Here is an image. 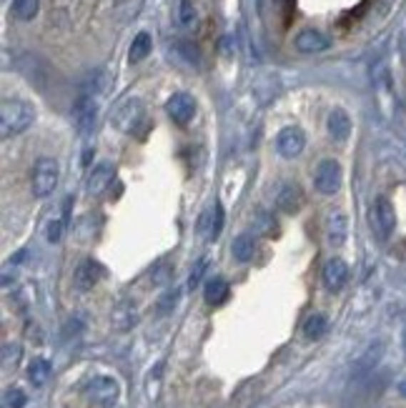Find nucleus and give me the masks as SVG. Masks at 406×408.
I'll return each instance as SVG.
<instances>
[{
  "mask_svg": "<svg viewBox=\"0 0 406 408\" xmlns=\"http://www.w3.org/2000/svg\"><path fill=\"white\" fill-rule=\"evenodd\" d=\"M101 273H103V268H101L96 260L91 258L81 260L76 273H73V286H76L78 291H91V288L101 281Z\"/></svg>",
  "mask_w": 406,
  "mask_h": 408,
  "instance_id": "obj_14",
  "label": "nucleus"
},
{
  "mask_svg": "<svg viewBox=\"0 0 406 408\" xmlns=\"http://www.w3.org/2000/svg\"><path fill=\"white\" fill-rule=\"evenodd\" d=\"M293 46H296V51L303 53V56H314V53H324L326 48L331 46V41L321 31H316V28H306V31H301L296 36Z\"/></svg>",
  "mask_w": 406,
  "mask_h": 408,
  "instance_id": "obj_12",
  "label": "nucleus"
},
{
  "mask_svg": "<svg viewBox=\"0 0 406 408\" xmlns=\"http://www.w3.org/2000/svg\"><path fill=\"white\" fill-rule=\"evenodd\" d=\"M178 21H181V26H186V28L196 26V8L191 0H178Z\"/></svg>",
  "mask_w": 406,
  "mask_h": 408,
  "instance_id": "obj_28",
  "label": "nucleus"
},
{
  "mask_svg": "<svg viewBox=\"0 0 406 408\" xmlns=\"http://www.w3.org/2000/svg\"><path fill=\"white\" fill-rule=\"evenodd\" d=\"M143 118H146L143 101H138V98H128V101H123L118 108H116V113L111 116V121H113V126L118 128L121 133L133 136V133L138 131L141 123H143Z\"/></svg>",
  "mask_w": 406,
  "mask_h": 408,
  "instance_id": "obj_3",
  "label": "nucleus"
},
{
  "mask_svg": "<svg viewBox=\"0 0 406 408\" xmlns=\"http://www.w3.org/2000/svg\"><path fill=\"white\" fill-rule=\"evenodd\" d=\"M206 265L208 260L206 258H201L198 263H196V268L191 270V278H188V288H196L201 283V278H203V273H206Z\"/></svg>",
  "mask_w": 406,
  "mask_h": 408,
  "instance_id": "obj_31",
  "label": "nucleus"
},
{
  "mask_svg": "<svg viewBox=\"0 0 406 408\" xmlns=\"http://www.w3.org/2000/svg\"><path fill=\"white\" fill-rule=\"evenodd\" d=\"M369 218H371V228L376 230V235H379V238H389L391 230H394V225H396V215H394V205H391L384 195L374 200Z\"/></svg>",
  "mask_w": 406,
  "mask_h": 408,
  "instance_id": "obj_6",
  "label": "nucleus"
},
{
  "mask_svg": "<svg viewBox=\"0 0 406 408\" xmlns=\"http://www.w3.org/2000/svg\"><path fill=\"white\" fill-rule=\"evenodd\" d=\"M341 180H344V170H341V163L334 158H324L314 170V188L319 190L321 195H334L339 193Z\"/></svg>",
  "mask_w": 406,
  "mask_h": 408,
  "instance_id": "obj_4",
  "label": "nucleus"
},
{
  "mask_svg": "<svg viewBox=\"0 0 406 408\" xmlns=\"http://www.w3.org/2000/svg\"><path fill=\"white\" fill-rule=\"evenodd\" d=\"M276 205L281 213H288V215L298 213V210L303 208V190L298 188L296 183H283L276 195Z\"/></svg>",
  "mask_w": 406,
  "mask_h": 408,
  "instance_id": "obj_16",
  "label": "nucleus"
},
{
  "mask_svg": "<svg viewBox=\"0 0 406 408\" xmlns=\"http://www.w3.org/2000/svg\"><path fill=\"white\" fill-rule=\"evenodd\" d=\"M326 126H329V136L334 141H339V143H344V141L351 136V118L344 108H334V111L329 113Z\"/></svg>",
  "mask_w": 406,
  "mask_h": 408,
  "instance_id": "obj_17",
  "label": "nucleus"
},
{
  "mask_svg": "<svg viewBox=\"0 0 406 408\" xmlns=\"http://www.w3.org/2000/svg\"><path fill=\"white\" fill-rule=\"evenodd\" d=\"M33 118H36V111H33L31 103L21 101V98H6L0 103V133H3V138H11V136L28 131L33 126Z\"/></svg>",
  "mask_w": 406,
  "mask_h": 408,
  "instance_id": "obj_1",
  "label": "nucleus"
},
{
  "mask_svg": "<svg viewBox=\"0 0 406 408\" xmlns=\"http://www.w3.org/2000/svg\"><path fill=\"white\" fill-rule=\"evenodd\" d=\"M231 253L238 263H248V260L253 258V253H256V240H253V235L251 233L236 235L231 243Z\"/></svg>",
  "mask_w": 406,
  "mask_h": 408,
  "instance_id": "obj_19",
  "label": "nucleus"
},
{
  "mask_svg": "<svg viewBox=\"0 0 406 408\" xmlns=\"http://www.w3.org/2000/svg\"><path fill=\"white\" fill-rule=\"evenodd\" d=\"M38 8H41V0H13V16L23 23L33 21L38 16Z\"/></svg>",
  "mask_w": 406,
  "mask_h": 408,
  "instance_id": "obj_26",
  "label": "nucleus"
},
{
  "mask_svg": "<svg viewBox=\"0 0 406 408\" xmlns=\"http://www.w3.org/2000/svg\"><path fill=\"white\" fill-rule=\"evenodd\" d=\"M96 111H98L96 101L88 93H83L76 106H73V123H76L81 136H88L93 131V126H96Z\"/></svg>",
  "mask_w": 406,
  "mask_h": 408,
  "instance_id": "obj_9",
  "label": "nucleus"
},
{
  "mask_svg": "<svg viewBox=\"0 0 406 408\" xmlns=\"http://www.w3.org/2000/svg\"><path fill=\"white\" fill-rule=\"evenodd\" d=\"M166 113L173 123L178 126H188L196 116V101L188 93H173V96L166 101Z\"/></svg>",
  "mask_w": 406,
  "mask_h": 408,
  "instance_id": "obj_7",
  "label": "nucleus"
},
{
  "mask_svg": "<svg viewBox=\"0 0 406 408\" xmlns=\"http://www.w3.org/2000/svg\"><path fill=\"white\" fill-rule=\"evenodd\" d=\"M63 230H66V215L48 220V225H46V238H48V243H58V240L63 238Z\"/></svg>",
  "mask_w": 406,
  "mask_h": 408,
  "instance_id": "obj_27",
  "label": "nucleus"
},
{
  "mask_svg": "<svg viewBox=\"0 0 406 408\" xmlns=\"http://www.w3.org/2000/svg\"><path fill=\"white\" fill-rule=\"evenodd\" d=\"M278 153L283 155V158H296V155H301L303 146H306V136H303L301 128L296 126H286L281 133H278Z\"/></svg>",
  "mask_w": 406,
  "mask_h": 408,
  "instance_id": "obj_10",
  "label": "nucleus"
},
{
  "mask_svg": "<svg viewBox=\"0 0 406 408\" xmlns=\"http://www.w3.org/2000/svg\"><path fill=\"white\" fill-rule=\"evenodd\" d=\"M203 296H206L208 306H221V303L228 298V283L223 281V278H218V276L216 278H208Z\"/></svg>",
  "mask_w": 406,
  "mask_h": 408,
  "instance_id": "obj_21",
  "label": "nucleus"
},
{
  "mask_svg": "<svg viewBox=\"0 0 406 408\" xmlns=\"http://www.w3.org/2000/svg\"><path fill=\"white\" fill-rule=\"evenodd\" d=\"M321 281H324V288L329 293H339L341 288L349 281V265L341 258H329L324 263V270H321Z\"/></svg>",
  "mask_w": 406,
  "mask_h": 408,
  "instance_id": "obj_8",
  "label": "nucleus"
},
{
  "mask_svg": "<svg viewBox=\"0 0 406 408\" xmlns=\"http://www.w3.org/2000/svg\"><path fill=\"white\" fill-rule=\"evenodd\" d=\"M116 178V168L111 163H98L96 168L88 173V180H86V190L91 195H101Z\"/></svg>",
  "mask_w": 406,
  "mask_h": 408,
  "instance_id": "obj_15",
  "label": "nucleus"
},
{
  "mask_svg": "<svg viewBox=\"0 0 406 408\" xmlns=\"http://www.w3.org/2000/svg\"><path fill=\"white\" fill-rule=\"evenodd\" d=\"M136 321H138V313H136V306L131 301H121L118 306L113 308L111 323H113L116 331H128V328L136 326Z\"/></svg>",
  "mask_w": 406,
  "mask_h": 408,
  "instance_id": "obj_18",
  "label": "nucleus"
},
{
  "mask_svg": "<svg viewBox=\"0 0 406 408\" xmlns=\"http://www.w3.org/2000/svg\"><path fill=\"white\" fill-rule=\"evenodd\" d=\"M171 273H173L171 263H161V265H156L153 273H151V281H153L156 286H161V283H168L171 281Z\"/></svg>",
  "mask_w": 406,
  "mask_h": 408,
  "instance_id": "obj_29",
  "label": "nucleus"
},
{
  "mask_svg": "<svg viewBox=\"0 0 406 408\" xmlns=\"http://www.w3.org/2000/svg\"><path fill=\"white\" fill-rule=\"evenodd\" d=\"M48 378H51V363L46 358H33L31 366H28V381L36 388H41L48 383Z\"/></svg>",
  "mask_w": 406,
  "mask_h": 408,
  "instance_id": "obj_24",
  "label": "nucleus"
},
{
  "mask_svg": "<svg viewBox=\"0 0 406 408\" xmlns=\"http://www.w3.org/2000/svg\"><path fill=\"white\" fill-rule=\"evenodd\" d=\"M6 406L8 408H26V393L21 388H11L6 393Z\"/></svg>",
  "mask_w": 406,
  "mask_h": 408,
  "instance_id": "obj_30",
  "label": "nucleus"
},
{
  "mask_svg": "<svg viewBox=\"0 0 406 408\" xmlns=\"http://www.w3.org/2000/svg\"><path fill=\"white\" fill-rule=\"evenodd\" d=\"M326 331H329V321H326L324 313H311V316L303 321V336L309 338V341L324 338Z\"/></svg>",
  "mask_w": 406,
  "mask_h": 408,
  "instance_id": "obj_20",
  "label": "nucleus"
},
{
  "mask_svg": "<svg viewBox=\"0 0 406 408\" xmlns=\"http://www.w3.org/2000/svg\"><path fill=\"white\" fill-rule=\"evenodd\" d=\"M223 228V208L221 203H211L198 220V233L203 235V240H216L218 233Z\"/></svg>",
  "mask_w": 406,
  "mask_h": 408,
  "instance_id": "obj_11",
  "label": "nucleus"
},
{
  "mask_svg": "<svg viewBox=\"0 0 406 408\" xmlns=\"http://www.w3.org/2000/svg\"><path fill=\"white\" fill-rule=\"evenodd\" d=\"M58 160L56 158H38V163L33 165V175H31V188L36 198H46L56 190L58 185Z\"/></svg>",
  "mask_w": 406,
  "mask_h": 408,
  "instance_id": "obj_2",
  "label": "nucleus"
},
{
  "mask_svg": "<svg viewBox=\"0 0 406 408\" xmlns=\"http://www.w3.org/2000/svg\"><path fill=\"white\" fill-rule=\"evenodd\" d=\"M251 223H253V230H256V233H261V235H266V238L278 235V223L273 220L271 213H266V210H258V213H253Z\"/></svg>",
  "mask_w": 406,
  "mask_h": 408,
  "instance_id": "obj_25",
  "label": "nucleus"
},
{
  "mask_svg": "<svg viewBox=\"0 0 406 408\" xmlns=\"http://www.w3.org/2000/svg\"><path fill=\"white\" fill-rule=\"evenodd\" d=\"M151 48H153V41H151V36L146 31H141L138 36L133 38V43H131V51H128V61L131 63H141L148 58Z\"/></svg>",
  "mask_w": 406,
  "mask_h": 408,
  "instance_id": "obj_23",
  "label": "nucleus"
},
{
  "mask_svg": "<svg viewBox=\"0 0 406 408\" xmlns=\"http://www.w3.org/2000/svg\"><path fill=\"white\" fill-rule=\"evenodd\" d=\"M346 238H349V215L344 210H331L326 215V240L329 245H344Z\"/></svg>",
  "mask_w": 406,
  "mask_h": 408,
  "instance_id": "obj_13",
  "label": "nucleus"
},
{
  "mask_svg": "<svg viewBox=\"0 0 406 408\" xmlns=\"http://www.w3.org/2000/svg\"><path fill=\"white\" fill-rule=\"evenodd\" d=\"M399 393H401V396H406V376L399 381Z\"/></svg>",
  "mask_w": 406,
  "mask_h": 408,
  "instance_id": "obj_33",
  "label": "nucleus"
},
{
  "mask_svg": "<svg viewBox=\"0 0 406 408\" xmlns=\"http://www.w3.org/2000/svg\"><path fill=\"white\" fill-rule=\"evenodd\" d=\"M381 353H384V343H379V341L371 343V346L359 356V361H356V373H369L371 368H376V363L381 361Z\"/></svg>",
  "mask_w": 406,
  "mask_h": 408,
  "instance_id": "obj_22",
  "label": "nucleus"
},
{
  "mask_svg": "<svg viewBox=\"0 0 406 408\" xmlns=\"http://www.w3.org/2000/svg\"><path fill=\"white\" fill-rule=\"evenodd\" d=\"M83 393H86V398L91 403L108 408V406H113V403L118 401L121 386H118V381H116V378H111V376H96V378H91V381L86 383Z\"/></svg>",
  "mask_w": 406,
  "mask_h": 408,
  "instance_id": "obj_5",
  "label": "nucleus"
},
{
  "mask_svg": "<svg viewBox=\"0 0 406 408\" xmlns=\"http://www.w3.org/2000/svg\"><path fill=\"white\" fill-rule=\"evenodd\" d=\"M176 301H178V291H168L166 296H161V301H158V313H168L171 308L176 306Z\"/></svg>",
  "mask_w": 406,
  "mask_h": 408,
  "instance_id": "obj_32",
  "label": "nucleus"
}]
</instances>
